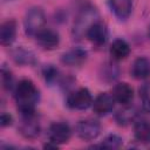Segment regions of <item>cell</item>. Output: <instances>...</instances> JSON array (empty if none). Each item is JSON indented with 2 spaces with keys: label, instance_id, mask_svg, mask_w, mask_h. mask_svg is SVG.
Here are the masks:
<instances>
[{
  "label": "cell",
  "instance_id": "obj_1",
  "mask_svg": "<svg viewBox=\"0 0 150 150\" xmlns=\"http://www.w3.org/2000/svg\"><path fill=\"white\" fill-rule=\"evenodd\" d=\"M14 98L22 116L35 115V107L40 100V93L32 80L22 79L15 84Z\"/></svg>",
  "mask_w": 150,
  "mask_h": 150
},
{
  "label": "cell",
  "instance_id": "obj_22",
  "mask_svg": "<svg viewBox=\"0 0 150 150\" xmlns=\"http://www.w3.org/2000/svg\"><path fill=\"white\" fill-rule=\"evenodd\" d=\"M42 75H43L46 82L49 84H53L60 80L59 69L56 67H54L53 64H46L42 69Z\"/></svg>",
  "mask_w": 150,
  "mask_h": 150
},
{
  "label": "cell",
  "instance_id": "obj_13",
  "mask_svg": "<svg viewBox=\"0 0 150 150\" xmlns=\"http://www.w3.org/2000/svg\"><path fill=\"white\" fill-rule=\"evenodd\" d=\"M16 21L14 19H8L4 21L0 26V43L2 46H11L16 38Z\"/></svg>",
  "mask_w": 150,
  "mask_h": 150
},
{
  "label": "cell",
  "instance_id": "obj_11",
  "mask_svg": "<svg viewBox=\"0 0 150 150\" xmlns=\"http://www.w3.org/2000/svg\"><path fill=\"white\" fill-rule=\"evenodd\" d=\"M87 57H88L87 50L83 48L76 47V48H71L67 50L66 53H63L61 55V62L63 64L75 67V66H81L83 62H86Z\"/></svg>",
  "mask_w": 150,
  "mask_h": 150
},
{
  "label": "cell",
  "instance_id": "obj_3",
  "mask_svg": "<svg viewBox=\"0 0 150 150\" xmlns=\"http://www.w3.org/2000/svg\"><path fill=\"white\" fill-rule=\"evenodd\" d=\"M46 25V15L41 7L34 6L30 7L25 15L23 28L25 33L28 36H36V34L45 28Z\"/></svg>",
  "mask_w": 150,
  "mask_h": 150
},
{
  "label": "cell",
  "instance_id": "obj_16",
  "mask_svg": "<svg viewBox=\"0 0 150 150\" xmlns=\"http://www.w3.org/2000/svg\"><path fill=\"white\" fill-rule=\"evenodd\" d=\"M12 59L16 64L20 66H34L36 63L35 54L23 47H16L12 50Z\"/></svg>",
  "mask_w": 150,
  "mask_h": 150
},
{
  "label": "cell",
  "instance_id": "obj_21",
  "mask_svg": "<svg viewBox=\"0 0 150 150\" xmlns=\"http://www.w3.org/2000/svg\"><path fill=\"white\" fill-rule=\"evenodd\" d=\"M137 112L134 108H124L123 110H120L116 115H115V120L117 122V124L120 125H128L130 122H132L136 117Z\"/></svg>",
  "mask_w": 150,
  "mask_h": 150
},
{
  "label": "cell",
  "instance_id": "obj_6",
  "mask_svg": "<svg viewBox=\"0 0 150 150\" xmlns=\"http://www.w3.org/2000/svg\"><path fill=\"white\" fill-rule=\"evenodd\" d=\"M48 139L57 145L66 144L71 137V129L66 122H53L48 128Z\"/></svg>",
  "mask_w": 150,
  "mask_h": 150
},
{
  "label": "cell",
  "instance_id": "obj_19",
  "mask_svg": "<svg viewBox=\"0 0 150 150\" xmlns=\"http://www.w3.org/2000/svg\"><path fill=\"white\" fill-rule=\"evenodd\" d=\"M120 75V69L116 64L107 62L104 64H102L101 70H100V76L102 79V81L104 82H112L115 81Z\"/></svg>",
  "mask_w": 150,
  "mask_h": 150
},
{
  "label": "cell",
  "instance_id": "obj_23",
  "mask_svg": "<svg viewBox=\"0 0 150 150\" xmlns=\"http://www.w3.org/2000/svg\"><path fill=\"white\" fill-rule=\"evenodd\" d=\"M139 98L142 102V109L150 114V82L144 83L139 88Z\"/></svg>",
  "mask_w": 150,
  "mask_h": 150
},
{
  "label": "cell",
  "instance_id": "obj_15",
  "mask_svg": "<svg viewBox=\"0 0 150 150\" xmlns=\"http://www.w3.org/2000/svg\"><path fill=\"white\" fill-rule=\"evenodd\" d=\"M131 75L136 80H145L150 77V60L145 56L137 57L131 66Z\"/></svg>",
  "mask_w": 150,
  "mask_h": 150
},
{
  "label": "cell",
  "instance_id": "obj_4",
  "mask_svg": "<svg viewBox=\"0 0 150 150\" xmlns=\"http://www.w3.org/2000/svg\"><path fill=\"white\" fill-rule=\"evenodd\" d=\"M93 102L91 93L87 88H79L67 96V105L76 110H86L93 105Z\"/></svg>",
  "mask_w": 150,
  "mask_h": 150
},
{
  "label": "cell",
  "instance_id": "obj_24",
  "mask_svg": "<svg viewBox=\"0 0 150 150\" xmlns=\"http://www.w3.org/2000/svg\"><path fill=\"white\" fill-rule=\"evenodd\" d=\"M1 82H2V87L6 90H12L13 88H15L12 71L5 64H2V67H1Z\"/></svg>",
  "mask_w": 150,
  "mask_h": 150
},
{
  "label": "cell",
  "instance_id": "obj_25",
  "mask_svg": "<svg viewBox=\"0 0 150 150\" xmlns=\"http://www.w3.org/2000/svg\"><path fill=\"white\" fill-rule=\"evenodd\" d=\"M12 124H13V116L8 112H2L1 117H0V125L2 128H6V127H9Z\"/></svg>",
  "mask_w": 150,
  "mask_h": 150
},
{
  "label": "cell",
  "instance_id": "obj_18",
  "mask_svg": "<svg viewBox=\"0 0 150 150\" xmlns=\"http://www.w3.org/2000/svg\"><path fill=\"white\" fill-rule=\"evenodd\" d=\"M134 135L137 142L149 143L150 142V122L146 120H137L134 124Z\"/></svg>",
  "mask_w": 150,
  "mask_h": 150
},
{
  "label": "cell",
  "instance_id": "obj_5",
  "mask_svg": "<svg viewBox=\"0 0 150 150\" xmlns=\"http://www.w3.org/2000/svg\"><path fill=\"white\" fill-rule=\"evenodd\" d=\"M76 134L83 141H93L101 134V123L94 118H84L77 122Z\"/></svg>",
  "mask_w": 150,
  "mask_h": 150
},
{
  "label": "cell",
  "instance_id": "obj_12",
  "mask_svg": "<svg viewBox=\"0 0 150 150\" xmlns=\"http://www.w3.org/2000/svg\"><path fill=\"white\" fill-rule=\"evenodd\" d=\"M112 96L116 102L128 105L134 98V89L127 82H118L112 88Z\"/></svg>",
  "mask_w": 150,
  "mask_h": 150
},
{
  "label": "cell",
  "instance_id": "obj_2",
  "mask_svg": "<svg viewBox=\"0 0 150 150\" xmlns=\"http://www.w3.org/2000/svg\"><path fill=\"white\" fill-rule=\"evenodd\" d=\"M97 19H98L97 9L93 6H84L83 8H81V11L79 12L74 21L73 35L76 36L77 39L82 38L83 35H86V32L88 30V28L94 22L97 21Z\"/></svg>",
  "mask_w": 150,
  "mask_h": 150
},
{
  "label": "cell",
  "instance_id": "obj_20",
  "mask_svg": "<svg viewBox=\"0 0 150 150\" xmlns=\"http://www.w3.org/2000/svg\"><path fill=\"white\" fill-rule=\"evenodd\" d=\"M123 144V139L121 136L116 135V134H109L107 135L102 143L98 145H93L91 148H103V149H118L121 148Z\"/></svg>",
  "mask_w": 150,
  "mask_h": 150
},
{
  "label": "cell",
  "instance_id": "obj_7",
  "mask_svg": "<svg viewBox=\"0 0 150 150\" xmlns=\"http://www.w3.org/2000/svg\"><path fill=\"white\" fill-rule=\"evenodd\" d=\"M115 102L116 101H115L112 94L101 93L95 97V100L93 102V110L98 116H105L112 111V109L115 107Z\"/></svg>",
  "mask_w": 150,
  "mask_h": 150
},
{
  "label": "cell",
  "instance_id": "obj_14",
  "mask_svg": "<svg viewBox=\"0 0 150 150\" xmlns=\"http://www.w3.org/2000/svg\"><path fill=\"white\" fill-rule=\"evenodd\" d=\"M109 7L116 18L125 20L132 12V0H108Z\"/></svg>",
  "mask_w": 150,
  "mask_h": 150
},
{
  "label": "cell",
  "instance_id": "obj_9",
  "mask_svg": "<svg viewBox=\"0 0 150 150\" xmlns=\"http://www.w3.org/2000/svg\"><path fill=\"white\" fill-rule=\"evenodd\" d=\"M19 132L28 139L36 138L40 135L41 128L39 121L35 118V115L32 116H22V121L19 125Z\"/></svg>",
  "mask_w": 150,
  "mask_h": 150
},
{
  "label": "cell",
  "instance_id": "obj_26",
  "mask_svg": "<svg viewBox=\"0 0 150 150\" xmlns=\"http://www.w3.org/2000/svg\"><path fill=\"white\" fill-rule=\"evenodd\" d=\"M148 38L150 39V26H149V28H148Z\"/></svg>",
  "mask_w": 150,
  "mask_h": 150
},
{
  "label": "cell",
  "instance_id": "obj_17",
  "mask_svg": "<svg viewBox=\"0 0 150 150\" xmlns=\"http://www.w3.org/2000/svg\"><path fill=\"white\" fill-rule=\"evenodd\" d=\"M109 52H110V55L114 60L121 61V60H124L129 56L131 48L124 39H116L112 41Z\"/></svg>",
  "mask_w": 150,
  "mask_h": 150
},
{
  "label": "cell",
  "instance_id": "obj_8",
  "mask_svg": "<svg viewBox=\"0 0 150 150\" xmlns=\"http://www.w3.org/2000/svg\"><path fill=\"white\" fill-rule=\"evenodd\" d=\"M36 42L38 45L47 50H53L60 45V35L56 30L50 29V28H43L40 30L36 36Z\"/></svg>",
  "mask_w": 150,
  "mask_h": 150
},
{
  "label": "cell",
  "instance_id": "obj_27",
  "mask_svg": "<svg viewBox=\"0 0 150 150\" xmlns=\"http://www.w3.org/2000/svg\"><path fill=\"white\" fill-rule=\"evenodd\" d=\"M4 1H13V0H4Z\"/></svg>",
  "mask_w": 150,
  "mask_h": 150
},
{
  "label": "cell",
  "instance_id": "obj_10",
  "mask_svg": "<svg viewBox=\"0 0 150 150\" xmlns=\"http://www.w3.org/2000/svg\"><path fill=\"white\" fill-rule=\"evenodd\" d=\"M86 36L94 45L102 46V45H104L107 42V39H108V29H107V26L102 21H98L97 20L96 22H94L88 28V30L86 32Z\"/></svg>",
  "mask_w": 150,
  "mask_h": 150
}]
</instances>
